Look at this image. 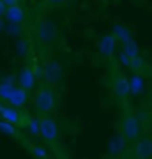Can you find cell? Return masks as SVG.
I'll return each mask as SVG.
<instances>
[{
	"mask_svg": "<svg viewBox=\"0 0 152 159\" xmlns=\"http://www.w3.org/2000/svg\"><path fill=\"white\" fill-rule=\"evenodd\" d=\"M118 127H120V133H122V136L126 138V142H135L136 138L141 136V129H143V125H141V117L127 110V111H124V115H122Z\"/></svg>",
	"mask_w": 152,
	"mask_h": 159,
	"instance_id": "obj_2",
	"label": "cell"
},
{
	"mask_svg": "<svg viewBox=\"0 0 152 159\" xmlns=\"http://www.w3.org/2000/svg\"><path fill=\"white\" fill-rule=\"evenodd\" d=\"M6 4H4V0H0V18H4V14H6Z\"/></svg>",
	"mask_w": 152,
	"mask_h": 159,
	"instance_id": "obj_24",
	"label": "cell"
},
{
	"mask_svg": "<svg viewBox=\"0 0 152 159\" xmlns=\"http://www.w3.org/2000/svg\"><path fill=\"white\" fill-rule=\"evenodd\" d=\"M112 34L117 37L118 43H124V41L127 39H133V34H131V30L126 27V25H122V23H115L112 29Z\"/></svg>",
	"mask_w": 152,
	"mask_h": 159,
	"instance_id": "obj_15",
	"label": "cell"
},
{
	"mask_svg": "<svg viewBox=\"0 0 152 159\" xmlns=\"http://www.w3.org/2000/svg\"><path fill=\"white\" fill-rule=\"evenodd\" d=\"M34 108L35 113L39 115H51L57 110V96L51 85H41L35 92L34 97Z\"/></svg>",
	"mask_w": 152,
	"mask_h": 159,
	"instance_id": "obj_1",
	"label": "cell"
},
{
	"mask_svg": "<svg viewBox=\"0 0 152 159\" xmlns=\"http://www.w3.org/2000/svg\"><path fill=\"white\" fill-rule=\"evenodd\" d=\"M0 119L7 120V122H11V124H14V125H25L23 115L20 113V110L11 106L9 102L2 101V99H0Z\"/></svg>",
	"mask_w": 152,
	"mask_h": 159,
	"instance_id": "obj_8",
	"label": "cell"
},
{
	"mask_svg": "<svg viewBox=\"0 0 152 159\" xmlns=\"http://www.w3.org/2000/svg\"><path fill=\"white\" fill-rule=\"evenodd\" d=\"M12 90H14V83H0V99L7 101Z\"/></svg>",
	"mask_w": 152,
	"mask_h": 159,
	"instance_id": "obj_22",
	"label": "cell"
},
{
	"mask_svg": "<svg viewBox=\"0 0 152 159\" xmlns=\"http://www.w3.org/2000/svg\"><path fill=\"white\" fill-rule=\"evenodd\" d=\"M62 74H64V69H62V64L58 60H48L43 69V76H44V83L46 85H51L55 87L62 81Z\"/></svg>",
	"mask_w": 152,
	"mask_h": 159,
	"instance_id": "obj_6",
	"label": "cell"
},
{
	"mask_svg": "<svg viewBox=\"0 0 152 159\" xmlns=\"http://www.w3.org/2000/svg\"><path fill=\"white\" fill-rule=\"evenodd\" d=\"M18 125L11 124V122H7V120L0 119V133L2 134H6V136H11V138H18Z\"/></svg>",
	"mask_w": 152,
	"mask_h": 159,
	"instance_id": "obj_17",
	"label": "cell"
},
{
	"mask_svg": "<svg viewBox=\"0 0 152 159\" xmlns=\"http://www.w3.org/2000/svg\"><path fill=\"white\" fill-rule=\"evenodd\" d=\"M30 154H32L34 157H39V159H48L50 157L48 148L43 147V145H30Z\"/></svg>",
	"mask_w": 152,
	"mask_h": 159,
	"instance_id": "obj_19",
	"label": "cell"
},
{
	"mask_svg": "<svg viewBox=\"0 0 152 159\" xmlns=\"http://www.w3.org/2000/svg\"><path fill=\"white\" fill-rule=\"evenodd\" d=\"M145 90V78L141 73H133V76L129 78V92L131 96L140 97Z\"/></svg>",
	"mask_w": 152,
	"mask_h": 159,
	"instance_id": "obj_14",
	"label": "cell"
},
{
	"mask_svg": "<svg viewBox=\"0 0 152 159\" xmlns=\"http://www.w3.org/2000/svg\"><path fill=\"white\" fill-rule=\"evenodd\" d=\"M25 125H27L28 133H30L32 136H39V134H41V122H39V117H32V119H27Z\"/></svg>",
	"mask_w": 152,
	"mask_h": 159,
	"instance_id": "obj_18",
	"label": "cell"
},
{
	"mask_svg": "<svg viewBox=\"0 0 152 159\" xmlns=\"http://www.w3.org/2000/svg\"><path fill=\"white\" fill-rule=\"evenodd\" d=\"M129 69H131V71H135V73H141V71L145 69V62H143V58H141L140 55H136V57H131Z\"/></svg>",
	"mask_w": 152,
	"mask_h": 159,
	"instance_id": "obj_21",
	"label": "cell"
},
{
	"mask_svg": "<svg viewBox=\"0 0 152 159\" xmlns=\"http://www.w3.org/2000/svg\"><path fill=\"white\" fill-rule=\"evenodd\" d=\"M66 0H46V4H50V6H58V4H64Z\"/></svg>",
	"mask_w": 152,
	"mask_h": 159,
	"instance_id": "obj_25",
	"label": "cell"
},
{
	"mask_svg": "<svg viewBox=\"0 0 152 159\" xmlns=\"http://www.w3.org/2000/svg\"><path fill=\"white\" fill-rule=\"evenodd\" d=\"M9 23H18V25H21L25 21V9H23L20 4H14V6H9L6 7V14H4Z\"/></svg>",
	"mask_w": 152,
	"mask_h": 159,
	"instance_id": "obj_13",
	"label": "cell"
},
{
	"mask_svg": "<svg viewBox=\"0 0 152 159\" xmlns=\"http://www.w3.org/2000/svg\"><path fill=\"white\" fill-rule=\"evenodd\" d=\"M118 60L122 62V66H124V67H127V69H129V64H131V57H127V55H126L124 51H118Z\"/></svg>",
	"mask_w": 152,
	"mask_h": 159,
	"instance_id": "obj_23",
	"label": "cell"
},
{
	"mask_svg": "<svg viewBox=\"0 0 152 159\" xmlns=\"http://www.w3.org/2000/svg\"><path fill=\"white\" fill-rule=\"evenodd\" d=\"M4 27H6V25H4V21H2V18H0V32L4 30Z\"/></svg>",
	"mask_w": 152,
	"mask_h": 159,
	"instance_id": "obj_27",
	"label": "cell"
},
{
	"mask_svg": "<svg viewBox=\"0 0 152 159\" xmlns=\"http://www.w3.org/2000/svg\"><path fill=\"white\" fill-rule=\"evenodd\" d=\"M4 4L9 7V6H14V4H20V0H4Z\"/></svg>",
	"mask_w": 152,
	"mask_h": 159,
	"instance_id": "obj_26",
	"label": "cell"
},
{
	"mask_svg": "<svg viewBox=\"0 0 152 159\" xmlns=\"http://www.w3.org/2000/svg\"><path fill=\"white\" fill-rule=\"evenodd\" d=\"M131 157L135 159H152V136H140L133 142Z\"/></svg>",
	"mask_w": 152,
	"mask_h": 159,
	"instance_id": "obj_7",
	"label": "cell"
},
{
	"mask_svg": "<svg viewBox=\"0 0 152 159\" xmlns=\"http://www.w3.org/2000/svg\"><path fill=\"white\" fill-rule=\"evenodd\" d=\"M35 35H37V41L41 44L44 46H50L55 43L57 39V27H55V21L53 20H41L37 23V30H35Z\"/></svg>",
	"mask_w": 152,
	"mask_h": 159,
	"instance_id": "obj_4",
	"label": "cell"
},
{
	"mask_svg": "<svg viewBox=\"0 0 152 159\" xmlns=\"http://www.w3.org/2000/svg\"><path fill=\"white\" fill-rule=\"evenodd\" d=\"M18 83L20 87H23L25 90H32L37 83V76H35V71L34 67H30V66H25V67L20 71V76H18Z\"/></svg>",
	"mask_w": 152,
	"mask_h": 159,
	"instance_id": "obj_11",
	"label": "cell"
},
{
	"mask_svg": "<svg viewBox=\"0 0 152 159\" xmlns=\"http://www.w3.org/2000/svg\"><path fill=\"white\" fill-rule=\"evenodd\" d=\"M150 104H152V92H150Z\"/></svg>",
	"mask_w": 152,
	"mask_h": 159,
	"instance_id": "obj_28",
	"label": "cell"
},
{
	"mask_svg": "<svg viewBox=\"0 0 152 159\" xmlns=\"http://www.w3.org/2000/svg\"><path fill=\"white\" fill-rule=\"evenodd\" d=\"M122 44V50L127 57H136V55H140V46H138V43H136L135 39H127L124 41V43H120Z\"/></svg>",
	"mask_w": 152,
	"mask_h": 159,
	"instance_id": "obj_16",
	"label": "cell"
},
{
	"mask_svg": "<svg viewBox=\"0 0 152 159\" xmlns=\"http://www.w3.org/2000/svg\"><path fill=\"white\" fill-rule=\"evenodd\" d=\"M126 138L122 136V133L118 131L117 134H113L108 142V156L110 157H120L126 150Z\"/></svg>",
	"mask_w": 152,
	"mask_h": 159,
	"instance_id": "obj_10",
	"label": "cell"
},
{
	"mask_svg": "<svg viewBox=\"0 0 152 159\" xmlns=\"http://www.w3.org/2000/svg\"><path fill=\"white\" fill-rule=\"evenodd\" d=\"M117 44H118V41L112 32H110V34H104L101 39H99V44H97L99 55H101L103 58H112L113 55H115V51H117Z\"/></svg>",
	"mask_w": 152,
	"mask_h": 159,
	"instance_id": "obj_9",
	"label": "cell"
},
{
	"mask_svg": "<svg viewBox=\"0 0 152 159\" xmlns=\"http://www.w3.org/2000/svg\"><path fill=\"white\" fill-rule=\"evenodd\" d=\"M41 134L39 136L46 143H57L58 142V124L55 119H51L50 115H41Z\"/></svg>",
	"mask_w": 152,
	"mask_h": 159,
	"instance_id": "obj_5",
	"label": "cell"
},
{
	"mask_svg": "<svg viewBox=\"0 0 152 159\" xmlns=\"http://www.w3.org/2000/svg\"><path fill=\"white\" fill-rule=\"evenodd\" d=\"M16 50H18V55L25 58L28 55V51H30V43H28L25 37H20L18 43H16Z\"/></svg>",
	"mask_w": 152,
	"mask_h": 159,
	"instance_id": "obj_20",
	"label": "cell"
},
{
	"mask_svg": "<svg viewBox=\"0 0 152 159\" xmlns=\"http://www.w3.org/2000/svg\"><path fill=\"white\" fill-rule=\"evenodd\" d=\"M6 102H9L14 108H23L28 102V90H25L23 87H14L12 94L9 96V99H7Z\"/></svg>",
	"mask_w": 152,
	"mask_h": 159,
	"instance_id": "obj_12",
	"label": "cell"
},
{
	"mask_svg": "<svg viewBox=\"0 0 152 159\" xmlns=\"http://www.w3.org/2000/svg\"><path fill=\"white\" fill-rule=\"evenodd\" d=\"M112 94L118 102H127L131 92H129V78L120 71H115L112 76Z\"/></svg>",
	"mask_w": 152,
	"mask_h": 159,
	"instance_id": "obj_3",
	"label": "cell"
}]
</instances>
